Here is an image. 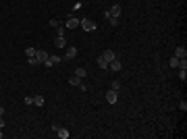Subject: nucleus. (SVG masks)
<instances>
[{
  "label": "nucleus",
  "instance_id": "nucleus-8",
  "mask_svg": "<svg viewBox=\"0 0 187 139\" xmlns=\"http://www.w3.org/2000/svg\"><path fill=\"white\" fill-rule=\"evenodd\" d=\"M75 56H77V48H75V46L67 48V56H65V60H73Z\"/></svg>",
  "mask_w": 187,
  "mask_h": 139
},
{
  "label": "nucleus",
  "instance_id": "nucleus-4",
  "mask_svg": "<svg viewBox=\"0 0 187 139\" xmlns=\"http://www.w3.org/2000/svg\"><path fill=\"white\" fill-rule=\"evenodd\" d=\"M117 100H119V92L108 89V93H106V102H108V104H117Z\"/></svg>",
  "mask_w": 187,
  "mask_h": 139
},
{
  "label": "nucleus",
  "instance_id": "nucleus-30",
  "mask_svg": "<svg viewBox=\"0 0 187 139\" xmlns=\"http://www.w3.org/2000/svg\"><path fill=\"white\" fill-rule=\"evenodd\" d=\"M17 2H19V0H17Z\"/></svg>",
  "mask_w": 187,
  "mask_h": 139
},
{
  "label": "nucleus",
  "instance_id": "nucleus-11",
  "mask_svg": "<svg viewBox=\"0 0 187 139\" xmlns=\"http://www.w3.org/2000/svg\"><path fill=\"white\" fill-rule=\"evenodd\" d=\"M54 46H56V48H65V46H67V40H65V35H56V40H54Z\"/></svg>",
  "mask_w": 187,
  "mask_h": 139
},
{
  "label": "nucleus",
  "instance_id": "nucleus-24",
  "mask_svg": "<svg viewBox=\"0 0 187 139\" xmlns=\"http://www.w3.org/2000/svg\"><path fill=\"white\" fill-rule=\"evenodd\" d=\"M23 102H25V104H27V106H31V104H33V95H27V98H25V100H23Z\"/></svg>",
  "mask_w": 187,
  "mask_h": 139
},
{
  "label": "nucleus",
  "instance_id": "nucleus-22",
  "mask_svg": "<svg viewBox=\"0 0 187 139\" xmlns=\"http://www.w3.org/2000/svg\"><path fill=\"white\" fill-rule=\"evenodd\" d=\"M25 56H27V58H29V56H36V50H33V48H27V50H25Z\"/></svg>",
  "mask_w": 187,
  "mask_h": 139
},
{
  "label": "nucleus",
  "instance_id": "nucleus-28",
  "mask_svg": "<svg viewBox=\"0 0 187 139\" xmlns=\"http://www.w3.org/2000/svg\"><path fill=\"white\" fill-rule=\"evenodd\" d=\"M2 114H4V108H2V106H0V116H2Z\"/></svg>",
  "mask_w": 187,
  "mask_h": 139
},
{
  "label": "nucleus",
  "instance_id": "nucleus-1",
  "mask_svg": "<svg viewBox=\"0 0 187 139\" xmlns=\"http://www.w3.org/2000/svg\"><path fill=\"white\" fill-rule=\"evenodd\" d=\"M79 27H81L83 31H96V27H98V25H96V21H94V19L83 17V19L79 21Z\"/></svg>",
  "mask_w": 187,
  "mask_h": 139
},
{
  "label": "nucleus",
  "instance_id": "nucleus-9",
  "mask_svg": "<svg viewBox=\"0 0 187 139\" xmlns=\"http://www.w3.org/2000/svg\"><path fill=\"white\" fill-rule=\"evenodd\" d=\"M175 58H187V50L183 46L175 48Z\"/></svg>",
  "mask_w": 187,
  "mask_h": 139
},
{
  "label": "nucleus",
  "instance_id": "nucleus-6",
  "mask_svg": "<svg viewBox=\"0 0 187 139\" xmlns=\"http://www.w3.org/2000/svg\"><path fill=\"white\" fill-rule=\"evenodd\" d=\"M108 69H110V71H114V73H119V71L123 69V64H121V60H119V58H114L112 62H108Z\"/></svg>",
  "mask_w": 187,
  "mask_h": 139
},
{
  "label": "nucleus",
  "instance_id": "nucleus-2",
  "mask_svg": "<svg viewBox=\"0 0 187 139\" xmlns=\"http://www.w3.org/2000/svg\"><path fill=\"white\" fill-rule=\"evenodd\" d=\"M102 58H104L106 62H112L114 58H119V54H117L114 50H104V52H102Z\"/></svg>",
  "mask_w": 187,
  "mask_h": 139
},
{
  "label": "nucleus",
  "instance_id": "nucleus-26",
  "mask_svg": "<svg viewBox=\"0 0 187 139\" xmlns=\"http://www.w3.org/2000/svg\"><path fill=\"white\" fill-rule=\"evenodd\" d=\"M179 108H181V110L185 112V110H187V102H181V104H179Z\"/></svg>",
  "mask_w": 187,
  "mask_h": 139
},
{
  "label": "nucleus",
  "instance_id": "nucleus-23",
  "mask_svg": "<svg viewBox=\"0 0 187 139\" xmlns=\"http://www.w3.org/2000/svg\"><path fill=\"white\" fill-rule=\"evenodd\" d=\"M110 89H114V92H119V89H121V83H119V81H114V83L110 85Z\"/></svg>",
  "mask_w": 187,
  "mask_h": 139
},
{
  "label": "nucleus",
  "instance_id": "nucleus-20",
  "mask_svg": "<svg viewBox=\"0 0 187 139\" xmlns=\"http://www.w3.org/2000/svg\"><path fill=\"white\" fill-rule=\"evenodd\" d=\"M108 21H110V25H114V27L119 25V17H108Z\"/></svg>",
  "mask_w": 187,
  "mask_h": 139
},
{
  "label": "nucleus",
  "instance_id": "nucleus-17",
  "mask_svg": "<svg viewBox=\"0 0 187 139\" xmlns=\"http://www.w3.org/2000/svg\"><path fill=\"white\" fill-rule=\"evenodd\" d=\"M98 67H100V69H108V62H106L102 56H98Z\"/></svg>",
  "mask_w": 187,
  "mask_h": 139
},
{
  "label": "nucleus",
  "instance_id": "nucleus-14",
  "mask_svg": "<svg viewBox=\"0 0 187 139\" xmlns=\"http://www.w3.org/2000/svg\"><path fill=\"white\" fill-rule=\"evenodd\" d=\"M81 81H83V79H79V77H75V75H73V77L69 79V85H73V87H79V85H81Z\"/></svg>",
  "mask_w": 187,
  "mask_h": 139
},
{
  "label": "nucleus",
  "instance_id": "nucleus-12",
  "mask_svg": "<svg viewBox=\"0 0 187 139\" xmlns=\"http://www.w3.org/2000/svg\"><path fill=\"white\" fill-rule=\"evenodd\" d=\"M85 75H88V71H85L83 67H77V69H75V77H79V79H85Z\"/></svg>",
  "mask_w": 187,
  "mask_h": 139
},
{
  "label": "nucleus",
  "instance_id": "nucleus-19",
  "mask_svg": "<svg viewBox=\"0 0 187 139\" xmlns=\"http://www.w3.org/2000/svg\"><path fill=\"white\" fill-rule=\"evenodd\" d=\"M27 62H29V64H31V67H38V64H40V62H38V58H36V56H29V58H27Z\"/></svg>",
  "mask_w": 187,
  "mask_h": 139
},
{
  "label": "nucleus",
  "instance_id": "nucleus-21",
  "mask_svg": "<svg viewBox=\"0 0 187 139\" xmlns=\"http://www.w3.org/2000/svg\"><path fill=\"white\" fill-rule=\"evenodd\" d=\"M56 35H65V25H58L56 27Z\"/></svg>",
  "mask_w": 187,
  "mask_h": 139
},
{
  "label": "nucleus",
  "instance_id": "nucleus-7",
  "mask_svg": "<svg viewBox=\"0 0 187 139\" xmlns=\"http://www.w3.org/2000/svg\"><path fill=\"white\" fill-rule=\"evenodd\" d=\"M36 58H38V62H40V64H44V62H46V58H48V52H46V50H36Z\"/></svg>",
  "mask_w": 187,
  "mask_h": 139
},
{
  "label": "nucleus",
  "instance_id": "nucleus-3",
  "mask_svg": "<svg viewBox=\"0 0 187 139\" xmlns=\"http://www.w3.org/2000/svg\"><path fill=\"white\" fill-rule=\"evenodd\" d=\"M62 60H65V58H60V56H56V54H54V56H48V58H46V62H44V67H52V64H58V62H62Z\"/></svg>",
  "mask_w": 187,
  "mask_h": 139
},
{
  "label": "nucleus",
  "instance_id": "nucleus-29",
  "mask_svg": "<svg viewBox=\"0 0 187 139\" xmlns=\"http://www.w3.org/2000/svg\"><path fill=\"white\" fill-rule=\"evenodd\" d=\"M2 137H4V133H2V129H0V139H2Z\"/></svg>",
  "mask_w": 187,
  "mask_h": 139
},
{
  "label": "nucleus",
  "instance_id": "nucleus-16",
  "mask_svg": "<svg viewBox=\"0 0 187 139\" xmlns=\"http://www.w3.org/2000/svg\"><path fill=\"white\" fill-rule=\"evenodd\" d=\"M44 102H46L44 95H33V104H36V106H44Z\"/></svg>",
  "mask_w": 187,
  "mask_h": 139
},
{
  "label": "nucleus",
  "instance_id": "nucleus-13",
  "mask_svg": "<svg viewBox=\"0 0 187 139\" xmlns=\"http://www.w3.org/2000/svg\"><path fill=\"white\" fill-rule=\"evenodd\" d=\"M168 64H171L173 69H181V58H175V56H173V58L168 60Z\"/></svg>",
  "mask_w": 187,
  "mask_h": 139
},
{
  "label": "nucleus",
  "instance_id": "nucleus-18",
  "mask_svg": "<svg viewBox=\"0 0 187 139\" xmlns=\"http://www.w3.org/2000/svg\"><path fill=\"white\" fill-rule=\"evenodd\" d=\"M179 79H181V81L187 79V69H179Z\"/></svg>",
  "mask_w": 187,
  "mask_h": 139
},
{
  "label": "nucleus",
  "instance_id": "nucleus-27",
  "mask_svg": "<svg viewBox=\"0 0 187 139\" xmlns=\"http://www.w3.org/2000/svg\"><path fill=\"white\" fill-rule=\"evenodd\" d=\"M2 127H4V118L0 116V129H2Z\"/></svg>",
  "mask_w": 187,
  "mask_h": 139
},
{
  "label": "nucleus",
  "instance_id": "nucleus-10",
  "mask_svg": "<svg viewBox=\"0 0 187 139\" xmlns=\"http://www.w3.org/2000/svg\"><path fill=\"white\" fill-rule=\"evenodd\" d=\"M108 15H110V17H121V6H119V4L110 6V8H108Z\"/></svg>",
  "mask_w": 187,
  "mask_h": 139
},
{
  "label": "nucleus",
  "instance_id": "nucleus-15",
  "mask_svg": "<svg viewBox=\"0 0 187 139\" xmlns=\"http://www.w3.org/2000/svg\"><path fill=\"white\" fill-rule=\"evenodd\" d=\"M56 135H58L60 139H69V131H67V129H60V127H58V129H56Z\"/></svg>",
  "mask_w": 187,
  "mask_h": 139
},
{
  "label": "nucleus",
  "instance_id": "nucleus-25",
  "mask_svg": "<svg viewBox=\"0 0 187 139\" xmlns=\"http://www.w3.org/2000/svg\"><path fill=\"white\" fill-rule=\"evenodd\" d=\"M58 25H60V23H58L56 19H52V21H50V27H58Z\"/></svg>",
  "mask_w": 187,
  "mask_h": 139
},
{
  "label": "nucleus",
  "instance_id": "nucleus-5",
  "mask_svg": "<svg viewBox=\"0 0 187 139\" xmlns=\"http://www.w3.org/2000/svg\"><path fill=\"white\" fill-rule=\"evenodd\" d=\"M65 25H67V29H77V27H79V19H77V17H69Z\"/></svg>",
  "mask_w": 187,
  "mask_h": 139
}]
</instances>
